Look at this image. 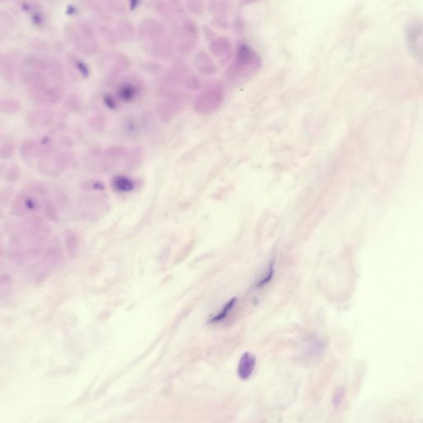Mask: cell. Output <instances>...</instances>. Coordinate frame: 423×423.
<instances>
[{"label": "cell", "instance_id": "cell-30", "mask_svg": "<svg viewBox=\"0 0 423 423\" xmlns=\"http://www.w3.org/2000/svg\"><path fill=\"white\" fill-rule=\"evenodd\" d=\"M21 176V170L17 166H12L5 173L4 180L6 182H16Z\"/></svg>", "mask_w": 423, "mask_h": 423}, {"label": "cell", "instance_id": "cell-23", "mask_svg": "<svg viewBox=\"0 0 423 423\" xmlns=\"http://www.w3.org/2000/svg\"><path fill=\"white\" fill-rule=\"evenodd\" d=\"M138 90L132 86H124L118 91V97L124 102H131L138 97Z\"/></svg>", "mask_w": 423, "mask_h": 423}, {"label": "cell", "instance_id": "cell-15", "mask_svg": "<svg viewBox=\"0 0 423 423\" xmlns=\"http://www.w3.org/2000/svg\"><path fill=\"white\" fill-rule=\"evenodd\" d=\"M236 302H238L236 298H232V300H229L228 302L225 304L224 308L220 310V312L216 314V316L211 318L210 320V324H218V322L224 321V319H226L228 315L231 312L233 308L235 307Z\"/></svg>", "mask_w": 423, "mask_h": 423}, {"label": "cell", "instance_id": "cell-21", "mask_svg": "<svg viewBox=\"0 0 423 423\" xmlns=\"http://www.w3.org/2000/svg\"><path fill=\"white\" fill-rule=\"evenodd\" d=\"M184 32L190 38L197 40L200 38V29L197 24L191 20H186L183 24Z\"/></svg>", "mask_w": 423, "mask_h": 423}, {"label": "cell", "instance_id": "cell-16", "mask_svg": "<svg viewBox=\"0 0 423 423\" xmlns=\"http://www.w3.org/2000/svg\"><path fill=\"white\" fill-rule=\"evenodd\" d=\"M0 110L1 112L5 114H15L21 111V102L16 100H10V98L2 100Z\"/></svg>", "mask_w": 423, "mask_h": 423}, {"label": "cell", "instance_id": "cell-35", "mask_svg": "<svg viewBox=\"0 0 423 423\" xmlns=\"http://www.w3.org/2000/svg\"><path fill=\"white\" fill-rule=\"evenodd\" d=\"M202 34L208 42H212L214 39L216 38V32L214 31V29L207 25H204L202 28Z\"/></svg>", "mask_w": 423, "mask_h": 423}, {"label": "cell", "instance_id": "cell-34", "mask_svg": "<svg viewBox=\"0 0 423 423\" xmlns=\"http://www.w3.org/2000/svg\"><path fill=\"white\" fill-rule=\"evenodd\" d=\"M186 84L188 86V88H191V90H198L200 86V78H198L196 76H191L187 78Z\"/></svg>", "mask_w": 423, "mask_h": 423}, {"label": "cell", "instance_id": "cell-4", "mask_svg": "<svg viewBox=\"0 0 423 423\" xmlns=\"http://www.w3.org/2000/svg\"><path fill=\"white\" fill-rule=\"evenodd\" d=\"M256 364V357L250 352H246L240 356L238 363V376L240 380H246L250 378Z\"/></svg>", "mask_w": 423, "mask_h": 423}, {"label": "cell", "instance_id": "cell-8", "mask_svg": "<svg viewBox=\"0 0 423 423\" xmlns=\"http://www.w3.org/2000/svg\"><path fill=\"white\" fill-rule=\"evenodd\" d=\"M126 160L125 162V169L128 172H134L138 170L142 164L144 158V152L140 146L132 148L126 154Z\"/></svg>", "mask_w": 423, "mask_h": 423}, {"label": "cell", "instance_id": "cell-5", "mask_svg": "<svg viewBox=\"0 0 423 423\" xmlns=\"http://www.w3.org/2000/svg\"><path fill=\"white\" fill-rule=\"evenodd\" d=\"M208 49L212 55L216 58H222L232 53L231 42L224 36L216 38L210 42Z\"/></svg>", "mask_w": 423, "mask_h": 423}, {"label": "cell", "instance_id": "cell-27", "mask_svg": "<svg viewBox=\"0 0 423 423\" xmlns=\"http://www.w3.org/2000/svg\"><path fill=\"white\" fill-rule=\"evenodd\" d=\"M274 274V262H271L270 263L268 269H267L266 273L257 282L256 284V288H263L264 286H267L272 280Z\"/></svg>", "mask_w": 423, "mask_h": 423}, {"label": "cell", "instance_id": "cell-6", "mask_svg": "<svg viewBox=\"0 0 423 423\" xmlns=\"http://www.w3.org/2000/svg\"><path fill=\"white\" fill-rule=\"evenodd\" d=\"M194 63L198 70L202 74H212L218 70L214 60L204 50H200L195 55Z\"/></svg>", "mask_w": 423, "mask_h": 423}, {"label": "cell", "instance_id": "cell-1", "mask_svg": "<svg viewBox=\"0 0 423 423\" xmlns=\"http://www.w3.org/2000/svg\"><path fill=\"white\" fill-rule=\"evenodd\" d=\"M262 67V59L250 46L240 43L236 52L235 59L230 66L226 74L232 80H236L248 74L256 73Z\"/></svg>", "mask_w": 423, "mask_h": 423}, {"label": "cell", "instance_id": "cell-29", "mask_svg": "<svg viewBox=\"0 0 423 423\" xmlns=\"http://www.w3.org/2000/svg\"><path fill=\"white\" fill-rule=\"evenodd\" d=\"M66 243L69 252L72 254H74V252H76L77 246H78V238H77L76 234L73 232H67L66 234Z\"/></svg>", "mask_w": 423, "mask_h": 423}, {"label": "cell", "instance_id": "cell-17", "mask_svg": "<svg viewBox=\"0 0 423 423\" xmlns=\"http://www.w3.org/2000/svg\"><path fill=\"white\" fill-rule=\"evenodd\" d=\"M88 125L94 131L102 132L104 131L105 128L107 126V119L102 114H98L88 118Z\"/></svg>", "mask_w": 423, "mask_h": 423}, {"label": "cell", "instance_id": "cell-32", "mask_svg": "<svg viewBox=\"0 0 423 423\" xmlns=\"http://www.w3.org/2000/svg\"><path fill=\"white\" fill-rule=\"evenodd\" d=\"M233 31L236 32V34H242L245 30V22L243 21L242 18L238 16L234 20L232 25Z\"/></svg>", "mask_w": 423, "mask_h": 423}, {"label": "cell", "instance_id": "cell-12", "mask_svg": "<svg viewBox=\"0 0 423 423\" xmlns=\"http://www.w3.org/2000/svg\"><path fill=\"white\" fill-rule=\"evenodd\" d=\"M176 106L172 102H162L156 107V114L162 121L167 122L176 114Z\"/></svg>", "mask_w": 423, "mask_h": 423}, {"label": "cell", "instance_id": "cell-33", "mask_svg": "<svg viewBox=\"0 0 423 423\" xmlns=\"http://www.w3.org/2000/svg\"><path fill=\"white\" fill-rule=\"evenodd\" d=\"M344 396H345V388H338L335 394H334V397H333V404H334V406H336V408L340 406L342 402Z\"/></svg>", "mask_w": 423, "mask_h": 423}, {"label": "cell", "instance_id": "cell-3", "mask_svg": "<svg viewBox=\"0 0 423 423\" xmlns=\"http://www.w3.org/2000/svg\"><path fill=\"white\" fill-rule=\"evenodd\" d=\"M62 94L58 88H48L45 86L32 90V100L40 104H56L62 98Z\"/></svg>", "mask_w": 423, "mask_h": 423}, {"label": "cell", "instance_id": "cell-14", "mask_svg": "<svg viewBox=\"0 0 423 423\" xmlns=\"http://www.w3.org/2000/svg\"><path fill=\"white\" fill-rule=\"evenodd\" d=\"M42 211L44 216L52 222H56L59 218L55 204L50 198H46L42 204Z\"/></svg>", "mask_w": 423, "mask_h": 423}, {"label": "cell", "instance_id": "cell-22", "mask_svg": "<svg viewBox=\"0 0 423 423\" xmlns=\"http://www.w3.org/2000/svg\"><path fill=\"white\" fill-rule=\"evenodd\" d=\"M81 190L86 192H94V191H104L105 190L104 184L102 181L98 180H88L84 181L81 184Z\"/></svg>", "mask_w": 423, "mask_h": 423}, {"label": "cell", "instance_id": "cell-7", "mask_svg": "<svg viewBox=\"0 0 423 423\" xmlns=\"http://www.w3.org/2000/svg\"><path fill=\"white\" fill-rule=\"evenodd\" d=\"M42 153L40 142L34 139H28L22 142L20 146V154L22 160L38 156Z\"/></svg>", "mask_w": 423, "mask_h": 423}, {"label": "cell", "instance_id": "cell-26", "mask_svg": "<svg viewBox=\"0 0 423 423\" xmlns=\"http://www.w3.org/2000/svg\"><path fill=\"white\" fill-rule=\"evenodd\" d=\"M15 143L12 140H6L0 148V157L2 160H8L14 154Z\"/></svg>", "mask_w": 423, "mask_h": 423}, {"label": "cell", "instance_id": "cell-19", "mask_svg": "<svg viewBox=\"0 0 423 423\" xmlns=\"http://www.w3.org/2000/svg\"><path fill=\"white\" fill-rule=\"evenodd\" d=\"M26 222L29 226H31L32 228L34 229L35 231L39 232L46 233L50 231V226H48V224L43 220L42 216L32 215V216H29Z\"/></svg>", "mask_w": 423, "mask_h": 423}, {"label": "cell", "instance_id": "cell-13", "mask_svg": "<svg viewBox=\"0 0 423 423\" xmlns=\"http://www.w3.org/2000/svg\"><path fill=\"white\" fill-rule=\"evenodd\" d=\"M231 8L228 0H210L208 4V10L211 14H226Z\"/></svg>", "mask_w": 423, "mask_h": 423}, {"label": "cell", "instance_id": "cell-25", "mask_svg": "<svg viewBox=\"0 0 423 423\" xmlns=\"http://www.w3.org/2000/svg\"><path fill=\"white\" fill-rule=\"evenodd\" d=\"M211 25L214 28H216L219 30H224V31H226L230 28V24L226 18V14L215 15L214 18L212 20Z\"/></svg>", "mask_w": 423, "mask_h": 423}, {"label": "cell", "instance_id": "cell-20", "mask_svg": "<svg viewBox=\"0 0 423 423\" xmlns=\"http://www.w3.org/2000/svg\"><path fill=\"white\" fill-rule=\"evenodd\" d=\"M64 108L72 112H80L83 108V104L77 96H72L64 100Z\"/></svg>", "mask_w": 423, "mask_h": 423}, {"label": "cell", "instance_id": "cell-28", "mask_svg": "<svg viewBox=\"0 0 423 423\" xmlns=\"http://www.w3.org/2000/svg\"><path fill=\"white\" fill-rule=\"evenodd\" d=\"M187 7L194 14L200 15L204 12L205 5L204 0H188Z\"/></svg>", "mask_w": 423, "mask_h": 423}, {"label": "cell", "instance_id": "cell-2", "mask_svg": "<svg viewBox=\"0 0 423 423\" xmlns=\"http://www.w3.org/2000/svg\"><path fill=\"white\" fill-rule=\"evenodd\" d=\"M25 191V190H24ZM40 205L36 195L28 192H20L16 196L11 206V214L14 216H22L28 212H36L40 210Z\"/></svg>", "mask_w": 423, "mask_h": 423}, {"label": "cell", "instance_id": "cell-37", "mask_svg": "<svg viewBox=\"0 0 423 423\" xmlns=\"http://www.w3.org/2000/svg\"><path fill=\"white\" fill-rule=\"evenodd\" d=\"M240 1V6H246V5H250L252 4H254V2H258L260 0H239Z\"/></svg>", "mask_w": 423, "mask_h": 423}, {"label": "cell", "instance_id": "cell-31", "mask_svg": "<svg viewBox=\"0 0 423 423\" xmlns=\"http://www.w3.org/2000/svg\"><path fill=\"white\" fill-rule=\"evenodd\" d=\"M194 39H187L186 42H184L180 46V50L181 52L184 53V54H190L191 52L194 50L197 42Z\"/></svg>", "mask_w": 423, "mask_h": 423}, {"label": "cell", "instance_id": "cell-10", "mask_svg": "<svg viewBox=\"0 0 423 423\" xmlns=\"http://www.w3.org/2000/svg\"><path fill=\"white\" fill-rule=\"evenodd\" d=\"M112 187L118 192H131L135 188V182L128 177L116 176L112 180Z\"/></svg>", "mask_w": 423, "mask_h": 423}, {"label": "cell", "instance_id": "cell-36", "mask_svg": "<svg viewBox=\"0 0 423 423\" xmlns=\"http://www.w3.org/2000/svg\"><path fill=\"white\" fill-rule=\"evenodd\" d=\"M88 153L90 156L93 157H98L100 156H102V154H104L102 152V149H101V146L98 145L91 146V148L88 149Z\"/></svg>", "mask_w": 423, "mask_h": 423}, {"label": "cell", "instance_id": "cell-24", "mask_svg": "<svg viewBox=\"0 0 423 423\" xmlns=\"http://www.w3.org/2000/svg\"><path fill=\"white\" fill-rule=\"evenodd\" d=\"M24 190L32 194L40 195V196H45L48 192V188L43 184L38 183V182H30L26 184Z\"/></svg>", "mask_w": 423, "mask_h": 423}, {"label": "cell", "instance_id": "cell-9", "mask_svg": "<svg viewBox=\"0 0 423 423\" xmlns=\"http://www.w3.org/2000/svg\"><path fill=\"white\" fill-rule=\"evenodd\" d=\"M53 114L43 110H35L29 112L28 124L31 128L46 126L52 120Z\"/></svg>", "mask_w": 423, "mask_h": 423}, {"label": "cell", "instance_id": "cell-18", "mask_svg": "<svg viewBox=\"0 0 423 423\" xmlns=\"http://www.w3.org/2000/svg\"><path fill=\"white\" fill-rule=\"evenodd\" d=\"M126 149L120 146H110L108 148H106L104 152L105 159L110 162H114L115 160L119 159L121 157L126 156Z\"/></svg>", "mask_w": 423, "mask_h": 423}, {"label": "cell", "instance_id": "cell-11", "mask_svg": "<svg viewBox=\"0 0 423 423\" xmlns=\"http://www.w3.org/2000/svg\"><path fill=\"white\" fill-rule=\"evenodd\" d=\"M74 156L72 152H64L59 153L54 159L56 169L60 174V172L68 169L72 166V163L74 162Z\"/></svg>", "mask_w": 423, "mask_h": 423}]
</instances>
